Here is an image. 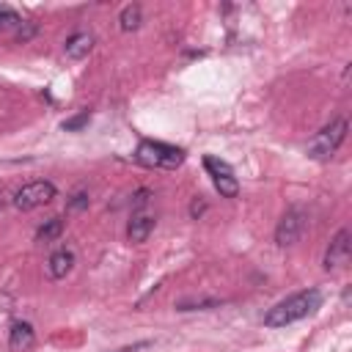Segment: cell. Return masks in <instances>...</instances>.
Masks as SVG:
<instances>
[{
	"label": "cell",
	"instance_id": "cell-15",
	"mask_svg": "<svg viewBox=\"0 0 352 352\" xmlns=\"http://www.w3.org/2000/svg\"><path fill=\"white\" fill-rule=\"evenodd\" d=\"M22 25V16L11 8V6H3L0 3V30H8V28H19Z\"/></svg>",
	"mask_w": 352,
	"mask_h": 352
},
{
	"label": "cell",
	"instance_id": "cell-19",
	"mask_svg": "<svg viewBox=\"0 0 352 352\" xmlns=\"http://www.w3.org/2000/svg\"><path fill=\"white\" fill-rule=\"evenodd\" d=\"M146 201H148V190H140V192H135V209L146 206Z\"/></svg>",
	"mask_w": 352,
	"mask_h": 352
},
{
	"label": "cell",
	"instance_id": "cell-1",
	"mask_svg": "<svg viewBox=\"0 0 352 352\" xmlns=\"http://www.w3.org/2000/svg\"><path fill=\"white\" fill-rule=\"evenodd\" d=\"M322 305V292L319 289H302V292H294L292 297L275 302L267 314H264V324L267 327H286L292 322H300L305 316H311L316 308Z\"/></svg>",
	"mask_w": 352,
	"mask_h": 352
},
{
	"label": "cell",
	"instance_id": "cell-13",
	"mask_svg": "<svg viewBox=\"0 0 352 352\" xmlns=\"http://www.w3.org/2000/svg\"><path fill=\"white\" fill-rule=\"evenodd\" d=\"M60 231H63V220H60V217H50V220L36 231V239H38V242H52V239L60 236Z\"/></svg>",
	"mask_w": 352,
	"mask_h": 352
},
{
	"label": "cell",
	"instance_id": "cell-17",
	"mask_svg": "<svg viewBox=\"0 0 352 352\" xmlns=\"http://www.w3.org/2000/svg\"><path fill=\"white\" fill-rule=\"evenodd\" d=\"M33 33H36V25H30V22L25 25V22H22V25H19V30H16V41H28Z\"/></svg>",
	"mask_w": 352,
	"mask_h": 352
},
{
	"label": "cell",
	"instance_id": "cell-3",
	"mask_svg": "<svg viewBox=\"0 0 352 352\" xmlns=\"http://www.w3.org/2000/svg\"><path fill=\"white\" fill-rule=\"evenodd\" d=\"M344 138H346V118H333L330 124H324L314 138H311V143H308V157H314V160H330L336 151H338V146L344 143Z\"/></svg>",
	"mask_w": 352,
	"mask_h": 352
},
{
	"label": "cell",
	"instance_id": "cell-9",
	"mask_svg": "<svg viewBox=\"0 0 352 352\" xmlns=\"http://www.w3.org/2000/svg\"><path fill=\"white\" fill-rule=\"evenodd\" d=\"M72 267H74V253H72L69 248H60V250H55V253L47 258V275L55 278V280L66 278V275L72 272Z\"/></svg>",
	"mask_w": 352,
	"mask_h": 352
},
{
	"label": "cell",
	"instance_id": "cell-12",
	"mask_svg": "<svg viewBox=\"0 0 352 352\" xmlns=\"http://www.w3.org/2000/svg\"><path fill=\"white\" fill-rule=\"evenodd\" d=\"M140 19H143V11H140V6L138 3H129V6H124L121 8V14H118V25H121V30H138L140 28Z\"/></svg>",
	"mask_w": 352,
	"mask_h": 352
},
{
	"label": "cell",
	"instance_id": "cell-5",
	"mask_svg": "<svg viewBox=\"0 0 352 352\" xmlns=\"http://www.w3.org/2000/svg\"><path fill=\"white\" fill-rule=\"evenodd\" d=\"M305 226H308V212H305L302 206H289V209L283 212V217L278 220V228H275V242H278L280 248L294 245V242L302 236Z\"/></svg>",
	"mask_w": 352,
	"mask_h": 352
},
{
	"label": "cell",
	"instance_id": "cell-7",
	"mask_svg": "<svg viewBox=\"0 0 352 352\" xmlns=\"http://www.w3.org/2000/svg\"><path fill=\"white\" fill-rule=\"evenodd\" d=\"M349 250H352L349 231L341 228V231L330 239V245H327V250H324V258H322L324 270H338V267H344V264L349 261Z\"/></svg>",
	"mask_w": 352,
	"mask_h": 352
},
{
	"label": "cell",
	"instance_id": "cell-21",
	"mask_svg": "<svg viewBox=\"0 0 352 352\" xmlns=\"http://www.w3.org/2000/svg\"><path fill=\"white\" fill-rule=\"evenodd\" d=\"M143 346H148V341H140V344H135V346H124V349H118V352H138V349H143Z\"/></svg>",
	"mask_w": 352,
	"mask_h": 352
},
{
	"label": "cell",
	"instance_id": "cell-14",
	"mask_svg": "<svg viewBox=\"0 0 352 352\" xmlns=\"http://www.w3.org/2000/svg\"><path fill=\"white\" fill-rule=\"evenodd\" d=\"M223 300H217V297H198V300H179L176 302V311H206V308H217Z\"/></svg>",
	"mask_w": 352,
	"mask_h": 352
},
{
	"label": "cell",
	"instance_id": "cell-2",
	"mask_svg": "<svg viewBox=\"0 0 352 352\" xmlns=\"http://www.w3.org/2000/svg\"><path fill=\"white\" fill-rule=\"evenodd\" d=\"M135 160L148 168H179L184 162V151L160 140H140L135 148Z\"/></svg>",
	"mask_w": 352,
	"mask_h": 352
},
{
	"label": "cell",
	"instance_id": "cell-11",
	"mask_svg": "<svg viewBox=\"0 0 352 352\" xmlns=\"http://www.w3.org/2000/svg\"><path fill=\"white\" fill-rule=\"evenodd\" d=\"M91 47H94V36L91 33H74L69 41H66V58H72V60H80V58H85L88 52H91Z\"/></svg>",
	"mask_w": 352,
	"mask_h": 352
},
{
	"label": "cell",
	"instance_id": "cell-10",
	"mask_svg": "<svg viewBox=\"0 0 352 352\" xmlns=\"http://www.w3.org/2000/svg\"><path fill=\"white\" fill-rule=\"evenodd\" d=\"M154 231V217L151 214H132L129 217V226H126V239L132 242V245H140V242H146L148 239V234Z\"/></svg>",
	"mask_w": 352,
	"mask_h": 352
},
{
	"label": "cell",
	"instance_id": "cell-8",
	"mask_svg": "<svg viewBox=\"0 0 352 352\" xmlns=\"http://www.w3.org/2000/svg\"><path fill=\"white\" fill-rule=\"evenodd\" d=\"M36 344V330L30 322H14L8 330V349L11 352H30Z\"/></svg>",
	"mask_w": 352,
	"mask_h": 352
},
{
	"label": "cell",
	"instance_id": "cell-4",
	"mask_svg": "<svg viewBox=\"0 0 352 352\" xmlns=\"http://www.w3.org/2000/svg\"><path fill=\"white\" fill-rule=\"evenodd\" d=\"M55 195H58V190H55L52 182H30V184H25L22 190L14 192L11 204H14L19 212H30V209H36V206L50 204Z\"/></svg>",
	"mask_w": 352,
	"mask_h": 352
},
{
	"label": "cell",
	"instance_id": "cell-18",
	"mask_svg": "<svg viewBox=\"0 0 352 352\" xmlns=\"http://www.w3.org/2000/svg\"><path fill=\"white\" fill-rule=\"evenodd\" d=\"M82 206H88V195H85V192H77V195L69 201V209H82Z\"/></svg>",
	"mask_w": 352,
	"mask_h": 352
},
{
	"label": "cell",
	"instance_id": "cell-16",
	"mask_svg": "<svg viewBox=\"0 0 352 352\" xmlns=\"http://www.w3.org/2000/svg\"><path fill=\"white\" fill-rule=\"evenodd\" d=\"M88 124V113H80V116H74V118H66L63 121V129L66 132H74V129H82Z\"/></svg>",
	"mask_w": 352,
	"mask_h": 352
},
{
	"label": "cell",
	"instance_id": "cell-20",
	"mask_svg": "<svg viewBox=\"0 0 352 352\" xmlns=\"http://www.w3.org/2000/svg\"><path fill=\"white\" fill-rule=\"evenodd\" d=\"M204 209H206V204H204V201H198V198H195V201L190 204V214H192V217H198V214H201Z\"/></svg>",
	"mask_w": 352,
	"mask_h": 352
},
{
	"label": "cell",
	"instance_id": "cell-6",
	"mask_svg": "<svg viewBox=\"0 0 352 352\" xmlns=\"http://www.w3.org/2000/svg\"><path fill=\"white\" fill-rule=\"evenodd\" d=\"M204 168L212 176V182H214L220 195H226V198H236L239 195V182H236V176H234L228 162H223L217 157H204Z\"/></svg>",
	"mask_w": 352,
	"mask_h": 352
}]
</instances>
